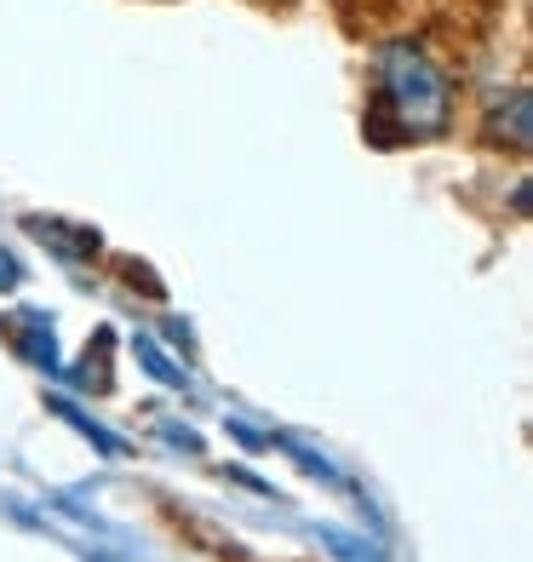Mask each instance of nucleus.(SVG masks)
I'll return each mask as SVG.
<instances>
[{
  "label": "nucleus",
  "mask_w": 533,
  "mask_h": 562,
  "mask_svg": "<svg viewBox=\"0 0 533 562\" xmlns=\"http://www.w3.org/2000/svg\"><path fill=\"white\" fill-rule=\"evenodd\" d=\"M138 356H144L149 368H156V379H161V385H184V373H178V368H172L167 356H161L156 345H149V339H138Z\"/></svg>",
  "instance_id": "nucleus-2"
},
{
  "label": "nucleus",
  "mask_w": 533,
  "mask_h": 562,
  "mask_svg": "<svg viewBox=\"0 0 533 562\" xmlns=\"http://www.w3.org/2000/svg\"><path fill=\"white\" fill-rule=\"evenodd\" d=\"M12 281H18V259H12V252H0V288H12Z\"/></svg>",
  "instance_id": "nucleus-3"
},
{
  "label": "nucleus",
  "mask_w": 533,
  "mask_h": 562,
  "mask_svg": "<svg viewBox=\"0 0 533 562\" xmlns=\"http://www.w3.org/2000/svg\"><path fill=\"white\" fill-rule=\"evenodd\" d=\"M447 81L442 69L430 64L419 46H385L378 53V115L367 121V133L378 144H396V138H430L447 126Z\"/></svg>",
  "instance_id": "nucleus-1"
}]
</instances>
